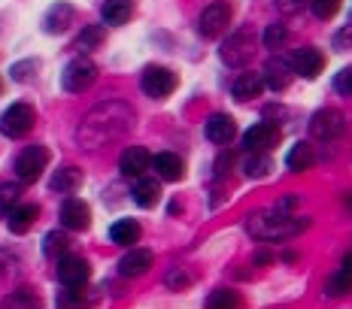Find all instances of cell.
Masks as SVG:
<instances>
[{
    "label": "cell",
    "mask_w": 352,
    "mask_h": 309,
    "mask_svg": "<svg viewBox=\"0 0 352 309\" xmlns=\"http://www.w3.org/2000/svg\"><path fill=\"white\" fill-rule=\"evenodd\" d=\"M283 130L274 122H258L243 134V146L249 152H270L274 146H280Z\"/></svg>",
    "instance_id": "cell-10"
},
{
    "label": "cell",
    "mask_w": 352,
    "mask_h": 309,
    "mask_svg": "<svg viewBox=\"0 0 352 309\" xmlns=\"http://www.w3.org/2000/svg\"><path fill=\"white\" fill-rule=\"evenodd\" d=\"M261 91H264V76H261V73H252V70L240 73V76L234 79V85H231L234 100H240V103H246V100L258 98Z\"/></svg>",
    "instance_id": "cell-20"
},
{
    "label": "cell",
    "mask_w": 352,
    "mask_h": 309,
    "mask_svg": "<svg viewBox=\"0 0 352 309\" xmlns=\"http://www.w3.org/2000/svg\"><path fill=\"white\" fill-rule=\"evenodd\" d=\"M255 55V34L249 31V27H240V31H234L228 40L222 43V49H219V58H222V64H228V67L240 70L246 67L249 61H252Z\"/></svg>",
    "instance_id": "cell-3"
},
{
    "label": "cell",
    "mask_w": 352,
    "mask_h": 309,
    "mask_svg": "<svg viewBox=\"0 0 352 309\" xmlns=\"http://www.w3.org/2000/svg\"><path fill=\"white\" fill-rule=\"evenodd\" d=\"M91 276V267L82 255H61L58 258V282L61 285H85Z\"/></svg>",
    "instance_id": "cell-11"
},
{
    "label": "cell",
    "mask_w": 352,
    "mask_h": 309,
    "mask_svg": "<svg viewBox=\"0 0 352 309\" xmlns=\"http://www.w3.org/2000/svg\"><path fill=\"white\" fill-rule=\"evenodd\" d=\"M49 164V149L46 146H25V152L16 158V176L21 182H36Z\"/></svg>",
    "instance_id": "cell-8"
},
{
    "label": "cell",
    "mask_w": 352,
    "mask_h": 309,
    "mask_svg": "<svg viewBox=\"0 0 352 309\" xmlns=\"http://www.w3.org/2000/svg\"><path fill=\"white\" fill-rule=\"evenodd\" d=\"M307 227H310V218H300L295 212L280 209V206H270V209H261L246 218V231L255 240H289Z\"/></svg>",
    "instance_id": "cell-2"
},
{
    "label": "cell",
    "mask_w": 352,
    "mask_h": 309,
    "mask_svg": "<svg viewBox=\"0 0 352 309\" xmlns=\"http://www.w3.org/2000/svg\"><path fill=\"white\" fill-rule=\"evenodd\" d=\"M176 73L170 67H161V64H149V67L143 70V76H140V88H143V94L146 98H152V100H164V98H170V94L176 91Z\"/></svg>",
    "instance_id": "cell-4"
},
{
    "label": "cell",
    "mask_w": 352,
    "mask_h": 309,
    "mask_svg": "<svg viewBox=\"0 0 352 309\" xmlns=\"http://www.w3.org/2000/svg\"><path fill=\"white\" fill-rule=\"evenodd\" d=\"M3 306H40V297H36L34 291H28V288H19V291L6 294Z\"/></svg>",
    "instance_id": "cell-34"
},
{
    "label": "cell",
    "mask_w": 352,
    "mask_h": 309,
    "mask_svg": "<svg viewBox=\"0 0 352 309\" xmlns=\"http://www.w3.org/2000/svg\"><path fill=\"white\" fill-rule=\"evenodd\" d=\"M152 167V154L143 149V146H128V149L122 152L119 158V170L122 176H131V179H137V176H143L146 170Z\"/></svg>",
    "instance_id": "cell-15"
},
{
    "label": "cell",
    "mask_w": 352,
    "mask_h": 309,
    "mask_svg": "<svg viewBox=\"0 0 352 309\" xmlns=\"http://www.w3.org/2000/svg\"><path fill=\"white\" fill-rule=\"evenodd\" d=\"M36 218H40V206L36 203H16L6 212V227L21 237V233H28L36 225Z\"/></svg>",
    "instance_id": "cell-16"
},
{
    "label": "cell",
    "mask_w": 352,
    "mask_h": 309,
    "mask_svg": "<svg viewBox=\"0 0 352 309\" xmlns=\"http://www.w3.org/2000/svg\"><path fill=\"white\" fill-rule=\"evenodd\" d=\"M207 139L210 143H216V146H228L234 137H237V122L231 119L228 113H216V115H210L207 119Z\"/></svg>",
    "instance_id": "cell-17"
},
{
    "label": "cell",
    "mask_w": 352,
    "mask_h": 309,
    "mask_svg": "<svg viewBox=\"0 0 352 309\" xmlns=\"http://www.w3.org/2000/svg\"><path fill=\"white\" fill-rule=\"evenodd\" d=\"M164 285H167V288H170V291H186L188 285H192V276H188L182 267H173L170 273L164 276Z\"/></svg>",
    "instance_id": "cell-36"
},
{
    "label": "cell",
    "mask_w": 352,
    "mask_h": 309,
    "mask_svg": "<svg viewBox=\"0 0 352 309\" xmlns=\"http://www.w3.org/2000/svg\"><path fill=\"white\" fill-rule=\"evenodd\" d=\"M207 306L210 309H237V306H243V297L231 288H219L207 297Z\"/></svg>",
    "instance_id": "cell-31"
},
{
    "label": "cell",
    "mask_w": 352,
    "mask_h": 309,
    "mask_svg": "<svg viewBox=\"0 0 352 309\" xmlns=\"http://www.w3.org/2000/svg\"><path fill=\"white\" fill-rule=\"evenodd\" d=\"M322 67H325V55L316 49V46H304L292 55V70L295 76H304V79H316Z\"/></svg>",
    "instance_id": "cell-13"
},
{
    "label": "cell",
    "mask_w": 352,
    "mask_h": 309,
    "mask_svg": "<svg viewBox=\"0 0 352 309\" xmlns=\"http://www.w3.org/2000/svg\"><path fill=\"white\" fill-rule=\"evenodd\" d=\"M94 79H98V64L85 55L73 58L61 73V85H64V91H70V94H82L85 88H91Z\"/></svg>",
    "instance_id": "cell-5"
},
{
    "label": "cell",
    "mask_w": 352,
    "mask_h": 309,
    "mask_svg": "<svg viewBox=\"0 0 352 309\" xmlns=\"http://www.w3.org/2000/svg\"><path fill=\"white\" fill-rule=\"evenodd\" d=\"M109 240L119 242V246H134L140 240V225L134 218H119V222L109 227Z\"/></svg>",
    "instance_id": "cell-26"
},
{
    "label": "cell",
    "mask_w": 352,
    "mask_h": 309,
    "mask_svg": "<svg viewBox=\"0 0 352 309\" xmlns=\"http://www.w3.org/2000/svg\"><path fill=\"white\" fill-rule=\"evenodd\" d=\"M19 197H21L19 182H6V185H0V218H6V212L19 203Z\"/></svg>",
    "instance_id": "cell-32"
},
{
    "label": "cell",
    "mask_w": 352,
    "mask_h": 309,
    "mask_svg": "<svg viewBox=\"0 0 352 309\" xmlns=\"http://www.w3.org/2000/svg\"><path fill=\"white\" fill-rule=\"evenodd\" d=\"M343 130H346V115L340 113V109H319L316 115H313L310 119V134L316 137V139H337L343 134Z\"/></svg>",
    "instance_id": "cell-9"
},
{
    "label": "cell",
    "mask_w": 352,
    "mask_h": 309,
    "mask_svg": "<svg viewBox=\"0 0 352 309\" xmlns=\"http://www.w3.org/2000/svg\"><path fill=\"white\" fill-rule=\"evenodd\" d=\"M340 3L343 0H310V10H313V16H316L319 21H328V19L337 16Z\"/></svg>",
    "instance_id": "cell-33"
},
{
    "label": "cell",
    "mask_w": 352,
    "mask_h": 309,
    "mask_svg": "<svg viewBox=\"0 0 352 309\" xmlns=\"http://www.w3.org/2000/svg\"><path fill=\"white\" fill-rule=\"evenodd\" d=\"M73 19H76V10H73L70 3H64V0H58V3L49 6L46 19H43V31L46 34H64L73 25Z\"/></svg>",
    "instance_id": "cell-18"
},
{
    "label": "cell",
    "mask_w": 352,
    "mask_h": 309,
    "mask_svg": "<svg viewBox=\"0 0 352 309\" xmlns=\"http://www.w3.org/2000/svg\"><path fill=\"white\" fill-rule=\"evenodd\" d=\"M134 128V109L124 100H104L91 109L76 128V139L82 149H100L122 139Z\"/></svg>",
    "instance_id": "cell-1"
},
{
    "label": "cell",
    "mask_w": 352,
    "mask_h": 309,
    "mask_svg": "<svg viewBox=\"0 0 352 309\" xmlns=\"http://www.w3.org/2000/svg\"><path fill=\"white\" fill-rule=\"evenodd\" d=\"M313 161H316V154H313V146H307V143L292 146V152L285 154V167H289L292 173L310 170V167H313Z\"/></svg>",
    "instance_id": "cell-27"
},
{
    "label": "cell",
    "mask_w": 352,
    "mask_h": 309,
    "mask_svg": "<svg viewBox=\"0 0 352 309\" xmlns=\"http://www.w3.org/2000/svg\"><path fill=\"white\" fill-rule=\"evenodd\" d=\"M149 267H152V252L149 249H131V252L119 261V276L137 279V276H143Z\"/></svg>",
    "instance_id": "cell-21"
},
{
    "label": "cell",
    "mask_w": 352,
    "mask_h": 309,
    "mask_svg": "<svg viewBox=\"0 0 352 309\" xmlns=\"http://www.w3.org/2000/svg\"><path fill=\"white\" fill-rule=\"evenodd\" d=\"M334 49H340V52L352 49V25H346L343 31H337V34H334Z\"/></svg>",
    "instance_id": "cell-40"
},
{
    "label": "cell",
    "mask_w": 352,
    "mask_h": 309,
    "mask_svg": "<svg viewBox=\"0 0 352 309\" xmlns=\"http://www.w3.org/2000/svg\"><path fill=\"white\" fill-rule=\"evenodd\" d=\"M231 161H234V154H231V152H222V154H219V158H216V173L222 176V173H225V167H231Z\"/></svg>",
    "instance_id": "cell-41"
},
{
    "label": "cell",
    "mask_w": 352,
    "mask_h": 309,
    "mask_svg": "<svg viewBox=\"0 0 352 309\" xmlns=\"http://www.w3.org/2000/svg\"><path fill=\"white\" fill-rule=\"evenodd\" d=\"M34 122H36V113L31 103H12V106L0 115V134L10 139H21L25 134H31Z\"/></svg>",
    "instance_id": "cell-6"
},
{
    "label": "cell",
    "mask_w": 352,
    "mask_h": 309,
    "mask_svg": "<svg viewBox=\"0 0 352 309\" xmlns=\"http://www.w3.org/2000/svg\"><path fill=\"white\" fill-rule=\"evenodd\" d=\"M274 3H276V10H280L283 16H295V12L304 10L307 0H274Z\"/></svg>",
    "instance_id": "cell-38"
},
{
    "label": "cell",
    "mask_w": 352,
    "mask_h": 309,
    "mask_svg": "<svg viewBox=\"0 0 352 309\" xmlns=\"http://www.w3.org/2000/svg\"><path fill=\"white\" fill-rule=\"evenodd\" d=\"M152 167H155V173L164 182H179L182 176H186V161H182L179 154H173V152L155 154V158H152Z\"/></svg>",
    "instance_id": "cell-22"
},
{
    "label": "cell",
    "mask_w": 352,
    "mask_h": 309,
    "mask_svg": "<svg viewBox=\"0 0 352 309\" xmlns=\"http://www.w3.org/2000/svg\"><path fill=\"white\" fill-rule=\"evenodd\" d=\"M82 185V170L79 167H61V170H55V176L49 179V188L55 191V194H73V191H79Z\"/></svg>",
    "instance_id": "cell-25"
},
{
    "label": "cell",
    "mask_w": 352,
    "mask_h": 309,
    "mask_svg": "<svg viewBox=\"0 0 352 309\" xmlns=\"http://www.w3.org/2000/svg\"><path fill=\"white\" fill-rule=\"evenodd\" d=\"M107 40V31L100 25H88L82 27V34L76 36V43H73V49H79V55H85V52H94L98 46H104Z\"/></svg>",
    "instance_id": "cell-28"
},
{
    "label": "cell",
    "mask_w": 352,
    "mask_h": 309,
    "mask_svg": "<svg viewBox=\"0 0 352 309\" xmlns=\"http://www.w3.org/2000/svg\"><path fill=\"white\" fill-rule=\"evenodd\" d=\"M134 203L137 206H143V209H152L158 201H161V185H158V179H149V176H137V182H134Z\"/></svg>",
    "instance_id": "cell-24"
},
{
    "label": "cell",
    "mask_w": 352,
    "mask_h": 309,
    "mask_svg": "<svg viewBox=\"0 0 352 309\" xmlns=\"http://www.w3.org/2000/svg\"><path fill=\"white\" fill-rule=\"evenodd\" d=\"M352 291V252L343 258V264L325 279V294L328 297H343Z\"/></svg>",
    "instance_id": "cell-19"
},
{
    "label": "cell",
    "mask_w": 352,
    "mask_h": 309,
    "mask_svg": "<svg viewBox=\"0 0 352 309\" xmlns=\"http://www.w3.org/2000/svg\"><path fill=\"white\" fill-rule=\"evenodd\" d=\"M264 85L270 88L274 94H283L285 88L295 82V70H292V61H285V58H270L267 64H264Z\"/></svg>",
    "instance_id": "cell-12"
},
{
    "label": "cell",
    "mask_w": 352,
    "mask_h": 309,
    "mask_svg": "<svg viewBox=\"0 0 352 309\" xmlns=\"http://www.w3.org/2000/svg\"><path fill=\"white\" fill-rule=\"evenodd\" d=\"M100 16H104V25H128L131 16H134V0H104Z\"/></svg>",
    "instance_id": "cell-23"
},
{
    "label": "cell",
    "mask_w": 352,
    "mask_h": 309,
    "mask_svg": "<svg viewBox=\"0 0 352 309\" xmlns=\"http://www.w3.org/2000/svg\"><path fill=\"white\" fill-rule=\"evenodd\" d=\"M334 91H340L343 98H352V67H343L334 76Z\"/></svg>",
    "instance_id": "cell-37"
},
{
    "label": "cell",
    "mask_w": 352,
    "mask_h": 309,
    "mask_svg": "<svg viewBox=\"0 0 352 309\" xmlns=\"http://www.w3.org/2000/svg\"><path fill=\"white\" fill-rule=\"evenodd\" d=\"M243 170H246L249 179H264V176H270V170H274V161H270L267 152H252L246 158Z\"/></svg>",
    "instance_id": "cell-30"
},
{
    "label": "cell",
    "mask_w": 352,
    "mask_h": 309,
    "mask_svg": "<svg viewBox=\"0 0 352 309\" xmlns=\"http://www.w3.org/2000/svg\"><path fill=\"white\" fill-rule=\"evenodd\" d=\"M228 25H231V3L216 0V3H210L207 10L201 12V19H197V34H201L204 40H216V36H222L228 31Z\"/></svg>",
    "instance_id": "cell-7"
},
{
    "label": "cell",
    "mask_w": 352,
    "mask_h": 309,
    "mask_svg": "<svg viewBox=\"0 0 352 309\" xmlns=\"http://www.w3.org/2000/svg\"><path fill=\"white\" fill-rule=\"evenodd\" d=\"M285 36H289V31H285V25H267V31H264V49H280L285 43Z\"/></svg>",
    "instance_id": "cell-35"
},
{
    "label": "cell",
    "mask_w": 352,
    "mask_h": 309,
    "mask_svg": "<svg viewBox=\"0 0 352 309\" xmlns=\"http://www.w3.org/2000/svg\"><path fill=\"white\" fill-rule=\"evenodd\" d=\"M36 67H40V64H36V61L16 64V67H12V79H16V82H25V79H31V70H36Z\"/></svg>",
    "instance_id": "cell-39"
},
{
    "label": "cell",
    "mask_w": 352,
    "mask_h": 309,
    "mask_svg": "<svg viewBox=\"0 0 352 309\" xmlns=\"http://www.w3.org/2000/svg\"><path fill=\"white\" fill-rule=\"evenodd\" d=\"M70 252V237L64 231H49L46 237H43V255L52 258V261H58L61 255Z\"/></svg>",
    "instance_id": "cell-29"
},
{
    "label": "cell",
    "mask_w": 352,
    "mask_h": 309,
    "mask_svg": "<svg viewBox=\"0 0 352 309\" xmlns=\"http://www.w3.org/2000/svg\"><path fill=\"white\" fill-rule=\"evenodd\" d=\"M61 225L67 227V231H88V225H91V209H88V203L79 201V197H67V201L61 203Z\"/></svg>",
    "instance_id": "cell-14"
}]
</instances>
